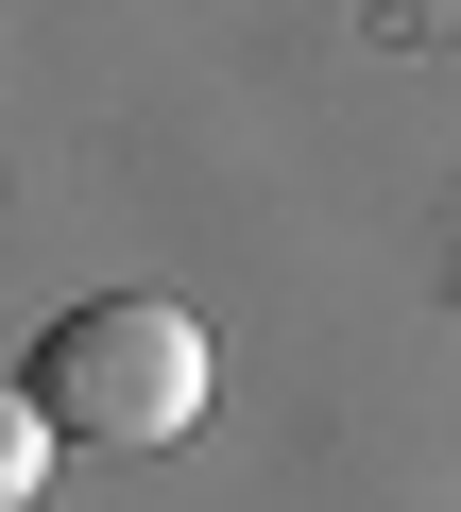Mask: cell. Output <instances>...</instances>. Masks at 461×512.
<instances>
[{
    "instance_id": "1",
    "label": "cell",
    "mask_w": 461,
    "mask_h": 512,
    "mask_svg": "<svg viewBox=\"0 0 461 512\" xmlns=\"http://www.w3.org/2000/svg\"><path fill=\"white\" fill-rule=\"evenodd\" d=\"M35 410L69 444H188L205 427V325L154 308V291H103L35 342Z\"/></svg>"
},
{
    "instance_id": "2",
    "label": "cell",
    "mask_w": 461,
    "mask_h": 512,
    "mask_svg": "<svg viewBox=\"0 0 461 512\" xmlns=\"http://www.w3.org/2000/svg\"><path fill=\"white\" fill-rule=\"evenodd\" d=\"M52 444H69V427H52L35 393H18V427H0V495H35V478H52Z\"/></svg>"
}]
</instances>
